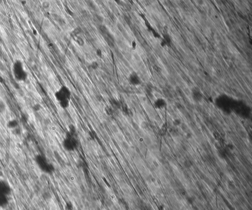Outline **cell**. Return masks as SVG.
<instances>
[{"mask_svg": "<svg viewBox=\"0 0 252 210\" xmlns=\"http://www.w3.org/2000/svg\"><path fill=\"white\" fill-rule=\"evenodd\" d=\"M12 72L15 79L18 81H25L28 74L24 70L22 62L20 60H16L12 66Z\"/></svg>", "mask_w": 252, "mask_h": 210, "instance_id": "1", "label": "cell"}, {"mask_svg": "<svg viewBox=\"0 0 252 210\" xmlns=\"http://www.w3.org/2000/svg\"><path fill=\"white\" fill-rule=\"evenodd\" d=\"M62 146L64 149L67 151H73L77 147V136L67 133L63 140Z\"/></svg>", "mask_w": 252, "mask_h": 210, "instance_id": "2", "label": "cell"}, {"mask_svg": "<svg viewBox=\"0 0 252 210\" xmlns=\"http://www.w3.org/2000/svg\"><path fill=\"white\" fill-rule=\"evenodd\" d=\"M71 93V90L67 86L63 85L61 86L54 93V97L56 100L61 103L64 101H70Z\"/></svg>", "mask_w": 252, "mask_h": 210, "instance_id": "3", "label": "cell"}, {"mask_svg": "<svg viewBox=\"0 0 252 210\" xmlns=\"http://www.w3.org/2000/svg\"><path fill=\"white\" fill-rule=\"evenodd\" d=\"M36 162L39 167L43 171L47 173H50L53 171V167L51 165L49 164L45 158L42 156H39L36 159Z\"/></svg>", "mask_w": 252, "mask_h": 210, "instance_id": "4", "label": "cell"}, {"mask_svg": "<svg viewBox=\"0 0 252 210\" xmlns=\"http://www.w3.org/2000/svg\"><path fill=\"white\" fill-rule=\"evenodd\" d=\"M9 193L8 187L0 183V207L5 206L7 203Z\"/></svg>", "mask_w": 252, "mask_h": 210, "instance_id": "5", "label": "cell"}, {"mask_svg": "<svg viewBox=\"0 0 252 210\" xmlns=\"http://www.w3.org/2000/svg\"><path fill=\"white\" fill-rule=\"evenodd\" d=\"M128 82L130 84L133 86H137L141 84V80L138 74L136 72L133 71L128 77Z\"/></svg>", "mask_w": 252, "mask_h": 210, "instance_id": "6", "label": "cell"}, {"mask_svg": "<svg viewBox=\"0 0 252 210\" xmlns=\"http://www.w3.org/2000/svg\"><path fill=\"white\" fill-rule=\"evenodd\" d=\"M192 98L195 101L199 102L202 100V95L199 88H194L192 91Z\"/></svg>", "mask_w": 252, "mask_h": 210, "instance_id": "7", "label": "cell"}, {"mask_svg": "<svg viewBox=\"0 0 252 210\" xmlns=\"http://www.w3.org/2000/svg\"><path fill=\"white\" fill-rule=\"evenodd\" d=\"M154 107L158 110H162L166 106V102L164 98H159L155 101L154 103Z\"/></svg>", "mask_w": 252, "mask_h": 210, "instance_id": "8", "label": "cell"}, {"mask_svg": "<svg viewBox=\"0 0 252 210\" xmlns=\"http://www.w3.org/2000/svg\"><path fill=\"white\" fill-rule=\"evenodd\" d=\"M18 126V122L17 121L13 119L9 121L7 123V127L11 129H15Z\"/></svg>", "mask_w": 252, "mask_h": 210, "instance_id": "9", "label": "cell"}, {"mask_svg": "<svg viewBox=\"0 0 252 210\" xmlns=\"http://www.w3.org/2000/svg\"><path fill=\"white\" fill-rule=\"evenodd\" d=\"M6 105L3 100H0V113H4L6 110Z\"/></svg>", "mask_w": 252, "mask_h": 210, "instance_id": "10", "label": "cell"}, {"mask_svg": "<svg viewBox=\"0 0 252 210\" xmlns=\"http://www.w3.org/2000/svg\"><path fill=\"white\" fill-rule=\"evenodd\" d=\"M74 37H76L75 41H76V42H77L78 43V44H80V46L81 45H83L84 44V41H83V40L80 37H78L76 36V35L74 36Z\"/></svg>", "mask_w": 252, "mask_h": 210, "instance_id": "11", "label": "cell"}, {"mask_svg": "<svg viewBox=\"0 0 252 210\" xmlns=\"http://www.w3.org/2000/svg\"><path fill=\"white\" fill-rule=\"evenodd\" d=\"M98 66V64L97 62H93L91 65V67H92V68H93L94 70L97 69Z\"/></svg>", "mask_w": 252, "mask_h": 210, "instance_id": "12", "label": "cell"}, {"mask_svg": "<svg viewBox=\"0 0 252 210\" xmlns=\"http://www.w3.org/2000/svg\"><path fill=\"white\" fill-rule=\"evenodd\" d=\"M42 6L44 9H48L49 6H50V4L48 2H44L42 3Z\"/></svg>", "mask_w": 252, "mask_h": 210, "instance_id": "13", "label": "cell"}, {"mask_svg": "<svg viewBox=\"0 0 252 210\" xmlns=\"http://www.w3.org/2000/svg\"><path fill=\"white\" fill-rule=\"evenodd\" d=\"M40 109V105H38V104H36V105H35V106L34 107V110H36V111L39 110Z\"/></svg>", "mask_w": 252, "mask_h": 210, "instance_id": "14", "label": "cell"}, {"mask_svg": "<svg viewBox=\"0 0 252 210\" xmlns=\"http://www.w3.org/2000/svg\"><path fill=\"white\" fill-rule=\"evenodd\" d=\"M97 53L98 55L100 56L101 55H102V51H101V50H100V49H98V50H97Z\"/></svg>", "mask_w": 252, "mask_h": 210, "instance_id": "15", "label": "cell"}]
</instances>
